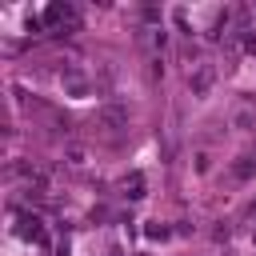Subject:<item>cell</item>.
Instances as JSON below:
<instances>
[{
	"mask_svg": "<svg viewBox=\"0 0 256 256\" xmlns=\"http://www.w3.org/2000/svg\"><path fill=\"white\" fill-rule=\"evenodd\" d=\"M212 80H216V68H212V64H196V72H188V88H192V96H208Z\"/></svg>",
	"mask_w": 256,
	"mask_h": 256,
	"instance_id": "cell-1",
	"label": "cell"
},
{
	"mask_svg": "<svg viewBox=\"0 0 256 256\" xmlns=\"http://www.w3.org/2000/svg\"><path fill=\"white\" fill-rule=\"evenodd\" d=\"M100 124L104 128H124L128 124V108L124 104H104L100 108Z\"/></svg>",
	"mask_w": 256,
	"mask_h": 256,
	"instance_id": "cell-2",
	"label": "cell"
},
{
	"mask_svg": "<svg viewBox=\"0 0 256 256\" xmlns=\"http://www.w3.org/2000/svg\"><path fill=\"white\" fill-rule=\"evenodd\" d=\"M20 236H28V240H44L40 220H36V216H20Z\"/></svg>",
	"mask_w": 256,
	"mask_h": 256,
	"instance_id": "cell-3",
	"label": "cell"
},
{
	"mask_svg": "<svg viewBox=\"0 0 256 256\" xmlns=\"http://www.w3.org/2000/svg\"><path fill=\"white\" fill-rule=\"evenodd\" d=\"M252 124H256V112H252V108L236 112V128H252Z\"/></svg>",
	"mask_w": 256,
	"mask_h": 256,
	"instance_id": "cell-4",
	"label": "cell"
},
{
	"mask_svg": "<svg viewBox=\"0 0 256 256\" xmlns=\"http://www.w3.org/2000/svg\"><path fill=\"white\" fill-rule=\"evenodd\" d=\"M124 188H132V192H128V196H132V200H136V196H144V176H140V172H136V176H132V180H128V184H124Z\"/></svg>",
	"mask_w": 256,
	"mask_h": 256,
	"instance_id": "cell-5",
	"label": "cell"
},
{
	"mask_svg": "<svg viewBox=\"0 0 256 256\" xmlns=\"http://www.w3.org/2000/svg\"><path fill=\"white\" fill-rule=\"evenodd\" d=\"M68 164H84V148H72L68 152Z\"/></svg>",
	"mask_w": 256,
	"mask_h": 256,
	"instance_id": "cell-6",
	"label": "cell"
}]
</instances>
